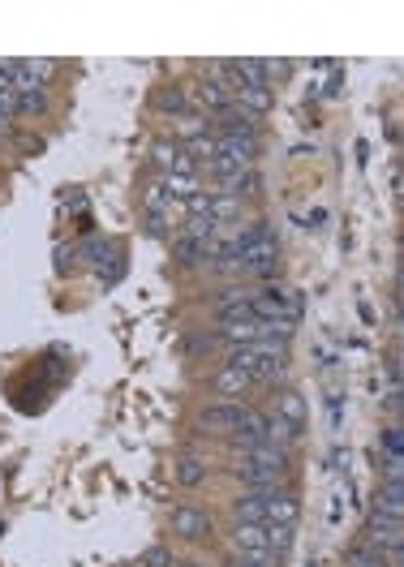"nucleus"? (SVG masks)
<instances>
[{
    "label": "nucleus",
    "instance_id": "7",
    "mask_svg": "<svg viewBox=\"0 0 404 567\" xmlns=\"http://www.w3.org/2000/svg\"><path fill=\"white\" fill-rule=\"evenodd\" d=\"M297 516H301V503L293 490H280V486L263 490V525H297Z\"/></svg>",
    "mask_w": 404,
    "mask_h": 567
},
{
    "label": "nucleus",
    "instance_id": "11",
    "mask_svg": "<svg viewBox=\"0 0 404 567\" xmlns=\"http://www.w3.org/2000/svg\"><path fill=\"white\" fill-rule=\"evenodd\" d=\"M271 104H276V99H271V86H237L233 91V108L237 112H245V116H267L271 112Z\"/></svg>",
    "mask_w": 404,
    "mask_h": 567
},
{
    "label": "nucleus",
    "instance_id": "12",
    "mask_svg": "<svg viewBox=\"0 0 404 567\" xmlns=\"http://www.w3.org/2000/svg\"><path fill=\"white\" fill-rule=\"evenodd\" d=\"M263 439H267V443H276V447H288V452H293V447H297L301 439H306V430L271 413V417H263Z\"/></svg>",
    "mask_w": 404,
    "mask_h": 567
},
{
    "label": "nucleus",
    "instance_id": "27",
    "mask_svg": "<svg viewBox=\"0 0 404 567\" xmlns=\"http://www.w3.org/2000/svg\"><path fill=\"white\" fill-rule=\"evenodd\" d=\"M379 477L383 482H404V456H383Z\"/></svg>",
    "mask_w": 404,
    "mask_h": 567
},
{
    "label": "nucleus",
    "instance_id": "1",
    "mask_svg": "<svg viewBox=\"0 0 404 567\" xmlns=\"http://www.w3.org/2000/svg\"><path fill=\"white\" fill-rule=\"evenodd\" d=\"M250 305L258 314V323L276 327V336H288L297 327V314H301V301L293 288H280V284H263L258 293H250Z\"/></svg>",
    "mask_w": 404,
    "mask_h": 567
},
{
    "label": "nucleus",
    "instance_id": "10",
    "mask_svg": "<svg viewBox=\"0 0 404 567\" xmlns=\"http://www.w3.org/2000/svg\"><path fill=\"white\" fill-rule=\"evenodd\" d=\"M207 477H211V460L202 456H177V464H172V482L181 490H198Z\"/></svg>",
    "mask_w": 404,
    "mask_h": 567
},
{
    "label": "nucleus",
    "instance_id": "2",
    "mask_svg": "<svg viewBox=\"0 0 404 567\" xmlns=\"http://www.w3.org/2000/svg\"><path fill=\"white\" fill-rule=\"evenodd\" d=\"M168 529L181 537V542H207V537L215 533L211 525V512H202L198 503H177L168 512Z\"/></svg>",
    "mask_w": 404,
    "mask_h": 567
},
{
    "label": "nucleus",
    "instance_id": "31",
    "mask_svg": "<svg viewBox=\"0 0 404 567\" xmlns=\"http://www.w3.org/2000/svg\"><path fill=\"white\" fill-rule=\"evenodd\" d=\"M0 147H5V134H0Z\"/></svg>",
    "mask_w": 404,
    "mask_h": 567
},
{
    "label": "nucleus",
    "instance_id": "30",
    "mask_svg": "<svg viewBox=\"0 0 404 567\" xmlns=\"http://www.w3.org/2000/svg\"><path fill=\"white\" fill-rule=\"evenodd\" d=\"M177 567H211V563H181V559H177Z\"/></svg>",
    "mask_w": 404,
    "mask_h": 567
},
{
    "label": "nucleus",
    "instance_id": "25",
    "mask_svg": "<svg viewBox=\"0 0 404 567\" xmlns=\"http://www.w3.org/2000/svg\"><path fill=\"white\" fill-rule=\"evenodd\" d=\"M142 567H177V555H172L168 542H155L142 550Z\"/></svg>",
    "mask_w": 404,
    "mask_h": 567
},
{
    "label": "nucleus",
    "instance_id": "26",
    "mask_svg": "<svg viewBox=\"0 0 404 567\" xmlns=\"http://www.w3.org/2000/svg\"><path fill=\"white\" fill-rule=\"evenodd\" d=\"M43 104H48V99H43V91H26V95H18V116H39Z\"/></svg>",
    "mask_w": 404,
    "mask_h": 567
},
{
    "label": "nucleus",
    "instance_id": "23",
    "mask_svg": "<svg viewBox=\"0 0 404 567\" xmlns=\"http://www.w3.org/2000/svg\"><path fill=\"white\" fill-rule=\"evenodd\" d=\"M379 452L383 456H404V430H400V421H387V426L379 430Z\"/></svg>",
    "mask_w": 404,
    "mask_h": 567
},
{
    "label": "nucleus",
    "instance_id": "24",
    "mask_svg": "<svg viewBox=\"0 0 404 567\" xmlns=\"http://www.w3.org/2000/svg\"><path fill=\"white\" fill-rule=\"evenodd\" d=\"M177 159H181V147L172 138H164V142H155V151H151V164L160 168V172H172L177 168Z\"/></svg>",
    "mask_w": 404,
    "mask_h": 567
},
{
    "label": "nucleus",
    "instance_id": "19",
    "mask_svg": "<svg viewBox=\"0 0 404 567\" xmlns=\"http://www.w3.org/2000/svg\"><path fill=\"white\" fill-rule=\"evenodd\" d=\"M151 104H155V112H164V116H181L185 112V91H181V86H160Z\"/></svg>",
    "mask_w": 404,
    "mask_h": 567
},
{
    "label": "nucleus",
    "instance_id": "22",
    "mask_svg": "<svg viewBox=\"0 0 404 567\" xmlns=\"http://www.w3.org/2000/svg\"><path fill=\"white\" fill-rule=\"evenodd\" d=\"M293 529L297 525H267V550H271V559H284L288 555V546H293Z\"/></svg>",
    "mask_w": 404,
    "mask_h": 567
},
{
    "label": "nucleus",
    "instance_id": "3",
    "mask_svg": "<svg viewBox=\"0 0 404 567\" xmlns=\"http://www.w3.org/2000/svg\"><path fill=\"white\" fill-rule=\"evenodd\" d=\"M228 542H233V555H241V559L276 563V559H271V550H267V525H245V520H233Z\"/></svg>",
    "mask_w": 404,
    "mask_h": 567
},
{
    "label": "nucleus",
    "instance_id": "20",
    "mask_svg": "<svg viewBox=\"0 0 404 567\" xmlns=\"http://www.w3.org/2000/svg\"><path fill=\"white\" fill-rule=\"evenodd\" d=\"M344 567H387V555H383V550H374V546H366V542H357L349 555H344Z\"/></svg>",
    "mask_w": 404,
    "mask_h": 567
},
{
    "label": "nucleus",
    "instance_id": "13",
    "mask_svg": "<svg viewBox=\"0 0 404 567\" xmlns=\"http://www.w3.org/2000/svg\"><path fill=\"white\" fill-rule=\"evenodd\" d=\"M233 520H245V525H263V490H245L233 499Z\"/></svg>",
    "mask_w": 404,
    "mask_h": 567
},
{
    "label": "nucleus",
    "instance_id": "21",
    "mask_svg": "<svg viewBox=\"0 0 404 567\" xmlns=\"http://www.w3.org/2000/svg\"><path fill=\"white\" fill-rule=\"evenodd\" d=\"M241 215V198L237 194H211V220L215 224H228Z\"/></svg>",
    "mask_w": 404,
    "mask_h": 567
},
{
    "label": "nucleus",
    "instance_id": "8",
    "mask_svg": "<svg viewBox=\"0 0 404 567\" xmlns=\"http://www.w3.org/2000/svg\"><path fill=\"white\" fill-rule=\"evenodd\" d=\"M258 443H267L263 439V413H254L250 404H245V417L237 421V430L228 434V447H237V452H254Z\"/></svg>",
    "mask_w": 404,
    "mask_h": 567
},
{
    "label": "nucleus",
    "instance_id": "5",
    "mask_svg": "<svg viewBox=\"0 0 404 567\" xmlns=\"http://www.w3.org/2000/svg\"><path fill=\"white\" fill-rule=\"evenodd\" d=\"M245 417V404H228V400H211V404H202L198 409V430L202 434H233L237 430V421Z\"/></svg>",
    "mask_w": 404,
    "mask_h": 567
},
{
    "label": "nucleus",
    "instance_id": "4",
    "mask_svg": "<svg viewBox=\"0 0 404 567\" xmlns=\"http://www.w3.org/2000/svg\"><path fill=\"white\" fill-rule=\"evenodd\" d=\"M362 542L374 550H392L404 546V516H387V512H370L362 525Z\"/></svg>",
    "mask_w": 404,
    "mask_h": 567
},
{
    "label": "nucleus",
    "instance_id": "15",
    "mask_svg": "<svg viewBox=\"0 0 404 567\" xmlns=\"http://www.w3.org/2000/svg\"><path fill=\"white\" fill-rule=\"evenodd\" d=\"M194 99H198V104H202V108H211L215 116H220V112H228V108H233V95H228V91H224V86H215V82H198V86H194Z\"/></svg>",
    "mask_w": 404,
    "mask_h": 567
},
{
    "label": "nucleus",
    "instance_id": "28",
    "mask_svg": "<svg viewBox=\"0 0 404 567\" xmlns=\"http://www.w3.org/2000/svg\"><path fill=\"white\" fill-rule=\"evenodd\" d=\"M400 409H404V400H400V387L387 391V413H392V421H400Z\"/></svg>",
    "mask_w": 404,
    "mask_h": 567
},
{
    "label": "nucleus",
    "instance_id": "18",
    "mask_svg": "<svg viewBox=\"0 0 404 567\" xmlns=\"http://www.w3.org/2000/svg\"><path fill=\"white\" fill-rule=\"evenodd\" d=\"M215 318H220V327H245V323H258V314H254L250 297L237 301V305H224V310H215Z\"/></svg>",
    "mask_w": 404,
    "mask_h": 567
},
{
    "label": "nucleus",
    "instance_id": "29",
    "mask_svg": "<svg viewBox=\"0 0 404 567\" xmlns=\"http://www.w3.org/2000/svg\"><path fill=\"white\" fill-rule=\"evenodd\" d=\"M224 567H271V563H254V559H241V555H228Z\"/></svg>",
    "mask_w": 404,
    "mask_h": 567
},
{
    "label": "nucleus",
    "instance_id": "17",
    "mask_svg": "<svg viewBox=\"0 0 404 567\" xmlns=\"http://www.w3.org/2000/svg\"><path fill=\"white\" fill-rule=\"evenodd\" d=\"M207 250L211 245H202V241H190V237H177V263L185 271H194V267H207Z\"/></svg>",
    "mask_w": 404,
    "mask_h": 567
},
{
    "label": "nucleus",
    "instance_id": "16",
    "mask_svg": "<svg viewBox=\"0 0 404 567\" xmlns=\"http://www.w3.org/2000/svg\"><path fill=\"white\" fill-rule=\"evenodd\" d=\"M276 417H284V421H293V426L306 430V400H301L297 391H280V396H276Z\"/></svg>",
    "mask_w": 404,
    "mask_h": 567
},
{
    "label": "nucleus",
    "instance_id": "14",
    "mask_svg": "<svg viewBox=\"0 0 404 567\" xmlns=\"http://www.w3.org/2000/svg\"><path fill=\"white\" fill-rule=\"evenodd\" d=\"M374 512L404 516V482H379V494H374Z\"/></svg>",
    "mask_w": 404,
    "mask_h": 567
},
{
    "label": "nucleus",
    "instance_id": "9",
    "mask_svg": "<svg viewBox=\"0 0 404 567\" xmlns=\"http://www.w3.org/2000/svg\"><path fill=\"white\" fill-rule=\"evenodd\" d=\"M233 477L245 486V490H271V486H280V473L276 469H267L263 460H254V456H245L237 469H233Z\"/></svg>",
    "mask_w": 404,
    "mask_h": 567
},
{
    "label": "nucleus",
    "instance_id": "6",
    "mask_svg": "<svg viewBox=\"0 0 404 567\" xmlns=\"http://www.w3.org/2000/svg\"><path fill=\"white\" fill-rule=\"evenodd\" d=\"M258 383L245 370H233V366H220L211 374V396L215 400H228V404H245V396H250Z\"/></svg>",
    "mask_w": 404,
    "mask_h": 567
}]
</instances>
